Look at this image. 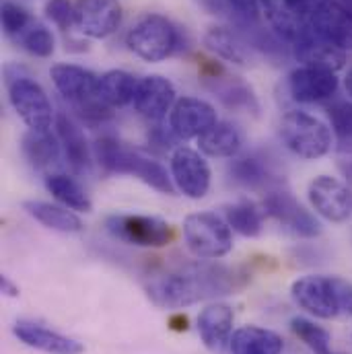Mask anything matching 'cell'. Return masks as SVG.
I'll use <instances>...</instances> for the list:
<instances>
[{"mask_svg": "<svg viewBox=\"0 0 352 354\" xmlns=\"http://www.w3.org/2000/svg\"><path fill=\"white\" fill-rule=\"evenodd\" d=\"M237 288V274L214 264H179L151 272L145 280L149 299L165 309H179L204 299L233 295Z\"/></svg>", "mask_w": 352, "mask_h": 354, "instance_id": "obj_1", "label": "cell"}, {"mask_svg": "<svg viewBox=\"0 0 352 354\" xmlns=\"http://www.w3.org/2000/svg\"><path fill=\"white\" fill-rule=\"evenodd\" d=\"M290 297L299 309L317 319L352 317V282L342 276H301L290 284Z\"/></svg>", "mask_w": 352, "mask_h": 354, "instance_id": "obj_2", "label": "cell"}, {"mask_svg": "<svg viewBox=\"0 0 352 354\" xmlns=\"http://www.w3.org/2000/svg\"><path fill=\"white\" fill-rule=\"evenodd\" d=\"M95 157L107 174L132 176L151 185L161 194H174L176 185L172 174L155 159L138 149H130L111 136H103L95 142Z\"/></svg>", "mask_w": 352, "mask_h": 354, "instance_id": "obj_3", "label": "cell"}, {"mask_svg": "<svg viewBox=\"0 0 352 354\" xmlns=\"http://www.w3.org/2000/svg\"><path fill=\"white\" fill-rule=\"evenodd\" d=\"M185 31L163 15H142L126 33V46L145 62H163L183 52Z\"/></svg>", "mask_w": 352, "mask_h": 354, "instance_id": "obj_4", "label": "cell"}, {"mask_svg": "<svg viewBox=\"0 0 352 354\" xmlns=\"http://www.w3.org/2000/svg\"><path fill=\"white\" fill-rule=\"evenodd\" d=\"M278 134L282 145L299 159L305 161H317L324 159L334 145V136L330 126L307 113V111H286L280 120Z\"/></svg>", "mask_w": 352, "mask_h": 354, "instance_id": "obj_5", "label": "cell"}, {"mask_svg": "<svg viewBox=\"0 0 352 354\" xmlns=\"http://www.w3.org/2000/svg\"><path fill=\"white\" fill-rule=\"evenodd\" d=\"M183 241L198 260H219L233 250V231L214 212H194L183 221Z\"/></svg>", "mask_w": 352, "mask_h": 354, "instance_id": "obj_6", "label": "cell"}, {"mask_svg": "<svg viewBox=\"0 0 352 354\" xmlns=\"http://www.w3.org/2000/svg\"><path fill=\"white\" fill-rule=\"evenodd\" d=\"M8 101L29 130H50L56 122L52 101L44 87L27 75L6 73Z\"/></svg>", "mask_w": 352, "mask_h": 354, "instance_id": "obj_7", "label": "cell"}, {"mask_svg": "<svg viewBox=\"0 0 352 354\" xmlns=\"http://www.w3.org/2000/svg\"><path fill=\"white\" fill-rule=\"evenodd\" d=\"M105 227L111 237L136 248H165L176 237L169 223L147 214H111Z\"/></svg>", "mask_w": 352, "mask_h": 354, "instance_id": "obj_8", "label": "cell"}, {"mask_svg": "<svg viewBox=\"0 0 352 354\" xmlns=\"http://www.w3.org/2000/svg\"><path fill=\"white\" fill-rule=\"evenodd\" d=\"M266 216L274 218L286 233L301 239H315L322 235V225L317 216L307 210L288 189L276 187L266 192L264 204Z\"/></svg>", "mask_w": 352, "mask_h": 354, "instance_id": "obj_9", "label": "cell"}, {"mask_svg": "<svg viewBox=\"0 0 352 354\" xmlns=\"http://www.w3.org/2000/svg\"><path fill=\"white\" fill-rule=\"evenodd\" d=\"M307 200L311 210L328 223L340 225L352 216L351 185L338 177H313L307 185Z\"/></svg>", "mask_w": 352, "mask_h": 354, "instance_id": "obj_10", "label": "cell"}, {"mask_svg": "<svg viewBox=\"0 0 352 354\" xmlns=\"http://www.w3.org/2000/svg\"><path fill=\"white\" fill-rule=\"evenodd\" d=\"M169 174L176 189L192 200H202L210 189V165L206 163L202 153L194 149L177 147L169 157Z\"/></svg>", "mask_w": 352, "mask_h": 354, "instance_id": "obj_11", "label": "cell"}, {"mask_svg": "<svg viewBox=\"0 0 352 354\" xmlns=\"http://www.w3.org/2000/svg\"><path fill=\"white\" fill-rule=\"evenodd\" d=\"M290 50H293V56L301 62V66H315V68L338 73L349 62V52L340 50L338 46L317 35L309 27V23H305L299 29V33L290 41Z\"/></svg>", "mask_w": 352, "mask_h": 354, "instance_id": "obj_12", "label": "cell"}, {"mask_svg": "<svg viewBox=\"0 0 352 354\" xmlns=\"http://www.w3.org/2000/svg\"><path fill=\"white\" fill-rule=\"evenodd\" d=\"M216 122V109L200 97H179L169 111V128L179 140L200 138Z\"/></svg>", "mask_w": 352, "mask_h": 354, "instance_id": "obj_13", "label": "cell"}, {"mask_svg": "<svg viewBox=\"0 0 352 354\" xmlns=\"http://www.w3.org/2000/svg\"><path fill=\"white\" fill-rule=\"evenodd\" d=\"M307 23L330 44L344 52H352V8L340 0H324L307 19Z\"/></svg>", "mask_w": 352, "mask_h": 354, "instance_id": "obj_14", "label": "cell"}, {"mask_svg": "<svg viewBox=\"0 0 352 354\" xmlns=\"http://www.w3.org/2000/svg\"><path fill=\"white\" fill-rule=\"evenodd\" d=\"M340 87L336 73L315 66H297L288 75V93L297 103L313 105L330 101Z\"/></svg>", "mask_w": 352, "mask_h": 354, "instance_id": "obj_15", "label": "cell"}, {"mask_svg": "<svg viewBox=\"0 0 352 354\" xmlns=\"http://www.w3.org/2000/svg\"><path fill=\"white\" fill-rule=\"evenodd\" d=\"M77 29L91 39H105L122 23L120 0H77Z\"/></svg>", "mask_w": 352, "mask_h": 354, "instance_id": "obj_16", "label": "cell"}, {"mask_svg": "<svg viewBox=\"0 0 352 354\" xmlns=\"http://www.w3.org/2000/svg\"><path fill=\"white\" fill-rule=\"evenodd\" d=\"M176 87L161 75H149L138 81L134 95V109L149 122H161L176 105Z\"/></svg>", "mask_w": 352, "mask_h": 354, "instance_id": "obj_17", "label": "cell"}, {"mask_svg": "<svg viewBox=\"0 0 352 354\" xmlns=\"http://www.w3.org/2000/svg\"><path fill=\"white\" fill-rule=\"evenodd\" d=\"M229 177L248 189H276L282 185V176L278 174L274 161L262 153H248L241 157H233L229 165Z\"/></svg>", "mask_w": 352, "mask_h": 354, "instance_id": "obj_18", "label": "cell"}, {"mask_svg": "<svg viewBox=\"0 0 352 354\" xmlns=\"http://www.w3.org/2000/svg\"><path fill=\"white\" fill-rule=\"evenodd\" d=\"M12 334L19 338V342H23L29 348H35L39 353L46 354H83L85 346L75 340L68 338L60 332H54L37 322H29V319H19L12 326Z\"/></svg>", "mask_w": 352, "mask_h": 354, "instance_id": "obj_19", "label": "cell"}, {"mask_svg": "<svg viewBox=\"0 0 352 354\" xmlns=\"http://www.w3.org/2000/svg\"><path fill=\"white\" fill-rule=\"evenodd\" d=\"M235 313L225 303H212L198 315V334L204 346L214 354H223L233 336Z\"/></svg>", "mask_w": 352, "mask_h": 354, "instance_id": "obj_20", "label": "cell"}, {"mask_svg": "<svg viewBox=\"0 0 352 354\" xmlns=\"http://www.w3.org/2000/svg\"><path fill=\"white\" fill-rule=\"evenodd\" d=\"M50 79L71 105H79L97 97L99 77L79 64H54L50 68Z\"/></svg>", "mask_w": 352, "mask_h": 354, "instance_id": "obj_21", "label": "cell"}, {"mask_svg": "<svg viewBox=\"0 0 352 354\" xmlns=\"http://www.w3.org/2000/svg\"><path fill=\"white\" fill-rule=\"evenodd\" d=\"M56 134L60 138L64 157L71 165V169L75 174H89L91 171V151H89V142L83 134V130L66 115V113H56Z\"/></svg>", "mask_w": 352, "mask_h": 354, "instance_id": "obj_22", "label": "cell"}, {"mask_svg": "<svg viewBox=\"0 0 352 354\" xmlns=\"http://www.w3.org/2000/svg\"><path fill=\"white\" fill-rule=\"evenodd\" d=\"M204 83H206V87L210 88V93H214V97L227 109L239 111V113L260 115V101L256 97V91L250 87L246 81H241L237 77L223 75L221 79L204 81Z\"/></svg>", "mask_w": 352, "mask_h": 354, "instance_id": "obj_23", "label": "cell"}, {"mask_svg": "<svg viewBox=\"0 0 352 354\" xmlns=\"http://www.w3.org/2000/svg\"><path fill=\"white\" fill-rule=\"evenodd\" d=\"M204 46L208 52L219 56L225 62L248 66L250 64V46L243 41V37L223 25H212L204 33Z\"/></svg>", "mask_w": 352, "mask_h": 354, "instance_id": "obj_24", "label": "cell"}, {"mask_svg": "<svg viewBox=\"0 0 352 354\" xmlns=\"http://www.w3.org/2000/svg\"><path fill=\"white\" fill-rule=\"evenodd\" d=\"M23 155L35 169H52L60 161L62 145L52 130H29L21 142Z\"/></svg>", "mask_w": 352, "mask_h": 354, "instance_id": "obj_25", "label": "cell"}, {"mask_svg": "<svg viewBox=\"0 0 352 354\" xmlns=\"http://www.w3.org/2000/svg\"><path fill=\"white\" fill-rule=\"evenodd\" d=\"M282 336L260 326H243L235 330L229 342L231 354H282Z\"/></svg>", "mask_w": 352, "mask_h": 354, "instance_id": "obj_26", "label": "cell"}, {"mask_svg": "<svg viewBox=\"0 0 352 354\" xmlns=\"http://www.w3.org/2000/svg\"><path fill=\"white\" fill-rule=\"evenodd\" d=\"M241 147H243L241 132L231 122H221V120L198 138L200 153L214 159H233L239 155Z\"/></svg>", "mask_w": 352, "mask_h": 354, "instance_id": "obj_27", "label": "cell"}, {"mask_svg": "<svg viewBox=\"0 0 352 354\" xmlns=\"http://www.w3.org/2000/svg\"><path fill=\"white\" fill-rule=\"evenodd\" d=\"M23 210L31 218H35L39 225H44L52 231H58V233H81L83 231V221L75 214V210H71L62 204L27 200L23 204Z\"/></svg>", "mask_w": 352, "mask_h": 354, "instance_id": "obj_28", "label": "cell"}, {"mask_svg": "<svg viewBox=\"0 0 352 354\" xmlns=\"http://www.w3.org/2000/svg\"><path fill=\"white\" fill-rule=\"evenodd\" d=\"M138 88V79L126 71H107L99 77L97 83V99L111 109L126 107L134 101Z\"/></svg>", "mask_w": 352, "mask_h": 354, "instance_id": "obj_29", "label": "cell"}, {"mask_svg": "<svg viewBox=\"0 0 352 354\" xmlns=\"http://www.w3.org/2000/svg\"><path fill=\"white\" fill-rule=\"evenodd\" d=\"M46 187L62 206H66L71 210H77V212L93 210L87 192L75 177L66 176V174H50V176H46Z\"/></svg>", "mask_w": 352, "mask_h": 354, "instance_id": "obj_30", "label": "cell"}, {"mask_svg": "<svg viewBox=\"0 0 352 354\" xmlns=\"http://www.w3.org/2000/svg\"><path fill=\"white\" fill-rule=\"evenodd\" d=\"M264 210L250 200H241L225 206V221L231 231L243 237H258L264 229Z\"/></svg>", "mask_w": 352, "mask_h": 354, "instance_id": "obj_31", "label": "cell"}, {"mask_svg": "<svg viewBox=\"0 0 352 354\" xmlns=\"http://www.w3.org/2000/svg\"><path fill=\"white\" fill-rule=\"evenodd\" d=\"M293 334L311 351L313 354H340L332 351V336L326 328L317 326L307 317H293L290 319Z\"/></svg>", "mask_w": 352, "mask_h": 354, "instance_id": "obj_32", "label": "cell"}, {"mask_svg": "<svg viewBox=\"0 0 352 354\" xmlns=\"http://www.w3.org/2000/svg\"><path fill=\"white\" fill-rule=\"evenodd\" d=\"M19 46L29 52L31 56L35 58H50L56 50V39H54V33L41 25L39 21H33L19 37H17Z\"/></svg>", "mask_w": 352, "mask_h": 354, "instance_id": "obj_33", "label": "cell"}, {"mask_svg": "<svg viewBox=\"0 0 352 354\" xmlns=\"http://www.w3.org/2000/svg\"><path fill=\"white\" fill-rule=\"evenodd\" d=\"M2 29L8 37L17 39L35 19L27 12V8H23L21 4L12 2V0H4L2 2Z\"/></svg>", "mask_w": 352, "mask_h": 354, "instance_id": "obj_34", "label": "cell"}, {"mask_svg": "<svg viewBox=\"0 0 352 354\" xmlns=\"http://www.w3.org/2000/svg\"><path fill=\"white\" fill-rule=\"evenodd\" d=\"M227 10L235 15V21H266L276 0H225Z\"/></svg>", "mask_w": 352, "mask_h": 354, "instance_id": "obj_35", "label": "cell"}, {"mask_svg": "<svg viewBox=\"0 0 352 354\" xmlns=\"http://www.w3.org/2000/svg\"><path fill=\"white\" fill-rule=\"evenodd\" d=\"M328 120L332 126V132L352 142V101H340L328 107Z\"/></svg>", "mask_w": 352, "mask_h": 354, "instance_id": "obj_36", "label": "cell"}, {"mask_svg": "<svg viewBox=\"0 0 352 354\" xmlns=\"http://www.w3.org/2000/svg\"><path fill=\"white\" fill-rule=\"evenodd\" d=\"M46 17L60 29L71 31L77 27V10L71 0H48L46 2Z\"/></svg>", "mask_w": 352, "mask_h": 354, "instance_id": "obj_37", "label": "cell"}, {"mask_svg": "<svg viewBox=\"0 0 352 354\" xmlns=\"http://www.w3.org/2000/svg\"><path fill=\"white\" fill-rule=\"evenodd\" d=\"M280 2L290 15H295L301 21H307L324 0H280Z\"/></svg>", "mask_w": 352, "mask_h": 354, "instance_id": "obj_38", "label": "cell"}, {"mask_svg": "<svg viewBox=\"0 0 352 354\" xmlns=\"http://www.w3.org/2000/svg\"><path fill=\"white\" fill-rule=\"evenodd\" d=\"M0 290L4 297H10V299L19 297V286L15 282H10L8 276H0Z\"/></svg>", "mask_w": 352, "mask_h": 354, "instance_id": "obj_39", "label": "cell"}, {"mask_svg": "<svg viewBox=\"0 0 352 354\" xmlns=\"http://www.w3.org/2000/svg\"><path fill=\"white\" fill-rule=\"evenodd\" d=\"M340 167H342V174H344V177H346V183L351 185V189H352V159L351 161H344Z\"/></svg>", "mask_w": 352, "mask_h": 354, "instance_id": "obj_40", "label": "cell"}, {"mask_svg": "<svg viewBox=\"0 0 352 354\" xmlns=\"http://www.w3.org/2000/svg\"><path fill=\"white\" fill-rule=\"evenodd\" d=\"M344 88H346V93L351 95V99H352V66L349 68L346 77H344Z\"/></svg>", "mask_w": 352, "mask_h": 354, "instance_id": "obj_41", "label": "cell"}]
</instances>
